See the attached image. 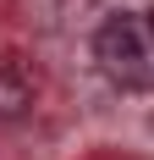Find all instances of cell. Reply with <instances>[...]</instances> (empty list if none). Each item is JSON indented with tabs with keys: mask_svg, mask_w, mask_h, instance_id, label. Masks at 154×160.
Listing matches in <instances>:
<instances>
[{
	"mask_svg": "<svg viewBox=\"0 0 154 160\" xmlns=\"http://www.w3.org/2000/svg\"><path fill=\"white\" fill-rule=\"evenodd\" d=\"M94 61L116 88L154 94V11H121L94 33Z\"/></svg>",
	"mask_w": 154,
	"mask_h": 160,
	"instance_id": "6da1fadb",
	"label": "cell"
}]
</instances>
